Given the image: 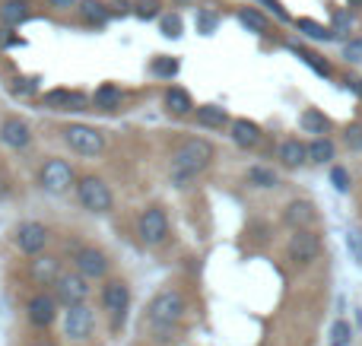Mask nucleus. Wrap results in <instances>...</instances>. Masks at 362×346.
Wrapping results in <instances>:
<instances>
[{
    "label": "nucleus",
    "instance_id": "obj_1",
    "mask_svg": "<svg viewBox=\"0 0 362 346\" xmlns=\"http://www.w3.org/2000/svg\"><path fill=\"white\" fill-rule=\"evenodd\" d=\"M210 162H213V143L210 140L187 137L185 143H178V150L172 153V184L187 188V181L197 178Z\"/></svg>",
    "mask_w": 362,
    "mask_h": 346
},
{
    "label": "nucleus",
    "instance_id": "obj_35",
    "mask_svg": "<svg viewBox=\"0 0 362 346\" xmlns=\"http://www.w3.org/2000/svg\"><path fill=\"white\" fill-rule=\"evenodd\" d=\"M331 184L344 194V191H350V172L344 169V165H334L331 169Z\"/></svg>",
    "mask_w": 362,
    "mask_h": 346
},
{
    "label": "nucleus",
    "instance_id": "obj_25",
    "mask_svg": "<svg viewBox=\"0 0 362 346\" xmlns=\"http://www.w3.org/2000/svg\"><path fill=\"white\" fill-rule=\"evenodd\" d=\"M299 124H302V131H308V133H327V131H331V121H327L325 114L318 112V108H308V112H302Z\"/></svg>",
    "mask_w": 362,
    "mask_h": 346
},
{
    "label": "nucleus",
    "instance_id": "obj_37",
    "mask_svg": "<svg viewBox=\"0 0 362 346\" xmlns=\"http://www.w3.org/2000/svg\"><path fill=\"white\" fill-rule=\"evenodd\" d=\"M216 13H210V10H200L197 13V29L204 32V35H213V29H216Z\"/></svg>",
    "mask_w": 362,
    "mask_h": 346
},
{
    "label": "nucleus",
    "instance_id": "obj_19",
    "mask_svg": "<svg viewBox=\"0 0 362 346\" xmlns=\"http://www.w3.org/2000/svg\"><path fill=\"white\" fill-rule=\"evenodd\" d=\"M80 19L89 25H105L108 19H112V6L102 4V0H80Z\"/></svg>",
    "mask_w": 362,
    "mask_h": 346
},
{
    "label": "nucleus",
    "instance_id": "obj_11",
    "mask_svg": "<svg viewBox=\"0 0 362 346\" xmlns=\"http://www.w3.org/2000/svg\"><path fill=\"white\" fill-rule=\"evenodd\" d=\"M74 261H76V273L86 280H102L108 273V258L99 248H80L74 254Z\"/></svg>",
    "mask_w": 362,
    "mask_h": 346
},
{
    "label": "nucleus",
    "instance_id": "obj_6",
    "mask_svg": "<svg viewBox=\"0 0 362 346\" xmlns=\"http://www.w3.org/2000/svg\"><path fill=\"white\" fill-rule=\"evenodd\" d=\"M286 254L296 267H308L312 261H318V254H321V235L312 232V229H299V232H293V239H289Z\"/></svg>",
    "mask_w": 362,
    "mask_h": 346
},
{
    "label": "nucleus",
    "instance_id": "obj_31",
    "mask_svg": "<svg viewBox=\"0 0 362 346\" xmlns=\"http://www.w3.org/2000/svg\"><path fill=\"white\" fill-rule=\"evenodd\" d=\"M331 340H334V346H346L353 340V328L344 321V318H337L334 321V328H331Z\"/></svg>",
    "mask_w": 362,
    "mask_h": 346
},
{
    "label": "nucleus",
    "instance_id": "obj_4",
    "mask_svg": "<svg viewBox=\"0 0 362 346\" xmlns=\"http://www.w3.org/2000/svg\"><path fill=\"white\" fill-rule=\"evenodd\" d=\"M137 235L146 248H159L165 239H169V216H165L163 207H146L140 213L137 222Z\"/></svg>",
    "mask_w": 362,
    "mask_h": 346
},
{
    "label": "nucleus",
    "instance_id": "obj_24",
    "mask_svg": "<svg viewBox=\"0 0 362 346\" xmlns=\"http://www.w3.org/2000/svg\"><path fill=\"white\" fill-rule=\"evenodd\" d=\"M197 124L223 127V124H229V114H226V108H219V105H200L197 108Z\"/></svg>",
    "mask_w": 362,
    "mask_h": 346
},
{
    "label": "nucleus",
    "instance_id": "obj_30",
    "mask_svg": "<svg viewBox=\"0 0 362 346\" xmlns=\"http://www.w3.org/2000/svg\"><path fill=\"white\" fill-rule=\"evenodd\" d=\"M159 13H163L159 0H137V4H134V16H140V19H156Z\"/></svg>",
    "mask_w": 362,
    "mask_h": 346
},
{
    "label": "nucleus",
    "instance_id": "obj_36",
    "mask_svg": "<svg viewBox=\"0 0 362 346\" xmlns=\"http://www.w3.org/2000/svg\"><path fill=\"white\" fill-rule=\"evenodd\" d=\"M344 143L350 146L353 153H362V127H359V124H350V127H346V131H344Z\"/></svg>",
    "mask_w": 362,
    "mask_h": 346
},
{
    "label": "nucleus",
    "instance_id": "obj_42",
    "mask_svg": "<svg viewBox=\"0 0 362 346\" xmlns=\"http://www.w3.org/2000/svg\"><path fill=\"white\" fill-rule=\"evenodd\" d=\"M131 10V0H118V4H112V16H127Z\"/></svg>",
    "mask_w": 362,
    "mask_h": 346
},
{
    "label": "nucleus",
    "instance_id": "obj_39",
    "mask_svg": "<svg viewBox=\"0 0 362 346\" xmlns=\"http://www.w3.org/2000/svg\"><path fill=\"white\" fill-rule=\"evenodd\" d=\"M13 93H16V95H32V93H35V80L16 76V80H13Z\"/></svg>",
    "mask_w": 362,
    "mask_h": 346
},
{
    "label": "nucleus",
    "instance_id": "obj_45",
    "mask_svg": "<svg viewBox=\"0 0 362 346\" xmlns=\"http://www.w3.org/2000/svg\"><path fill=\"white\" fill-rule=\"evenodd\" d=\"M0 44H23L16 35H10V32H0Z\"/></svg>",
    "mask_w": 362,
    "mask_h": 346
},
{
    "label": "nucleus",
    "instance_id": "obj_34",
    "mask_svg": "<svg viewBox=\"0 0 362 346\" xmlns=\"http://www.w3.org/2000/svg\"><path fill=\"white\" fill-rule=\"evenodd\" d=\"M159 29H163L165 38H178L181 35V16H178V13H169V16H163Z\"/></svg>",
    "mask_w": 362,
    "mask_h": 346
},
{
    "label": "nucleus",
    "instance_id": "obj_8",
    "mask_svg": "<svg viewBox=\"0 0 362 346\" xmlns=\"http://www.w3.org/2000/svg\"><path fill=\"white\" fill-rule=\"evenodd\" d=\"M38 181H42V188L51 191V194H64V191L74 184V169H70V162H64V159H48V162L42 165Z\"/></svg>",
    "mask_w": 362,
    "mask_h": 346
},
{
    "label": "nucleus",
    "instance_id": "obj_32",
    "mask_svg": "<svg viewBox=\"0 0 362 346\" xmlns=\"http://www.w3.org/2000/svg\"><path fill=\"white\" fill-rule=\"evenodd\" d=\"M293 51L302 57V61L308 64V67H315V70H318L321 76H331V64H327V61H321L318 54H312V51H302V48H293Z\"/></svg>",
    "mask_w": 362,
    "mask_h": 346
},
{
    "label": "nucleus",
    "instance_id": "obj_46",
    "mask_svg": "<svg viewBox=\"0 0 362 346\" xmlns=\"http://www.w3.org/2000/svg\"><path fill=\"white\" fill-rule=\"evenodd\" d=\"M350 86H353V89H356V93L362 95V80H350Z\"/></svg>",
    "mask_w": 362,
    "mask_h": 346
},
{
    "label": "nucleus",
    "instance_id": "obj_27",
    "mask_svg": "<svg viewBox=\"0 0 362 346\" xmlns=\"http://www.w3.org/2000/svg\"><path fill=\"white\" fill-rule=\"evenodd\" d=\"M248 181L255 184V188H276V184H280V178H276L274 169H264V165H251V169H248Z\"/></svg>",
    "mask_w": 362,
    "mask_h": 346
},
{
    "label": "nucleus",
    "instance_id": "obj_44",
    "mask_svg": "<svg viewBox=\"0 0 362 346\" xmlns=\"http://www.w3.org/2000/svg\"><path fill=\"white\" fill-rule=\"evenodd\" d=\"M54 10H70V6H80V0H48Z\"/></svg>",
    "mask_w": 362,
    "mask_h": 346
},
{
    "label": "nucleus",
    "instance_id": "obj_14",
    "mask_svg": "<svg viewBox=\"0 0 362 346\" xmlns=\"http://www.w3.org/2000/svg\"><path fill=\"white\" fill-rule=\"evenodd\" d=\"M54 299L45 296V292H38V296L29 299V321L35 324V328H48L51 321H54Z\"/></svg>",
    "mask_w": 362,
    "mask_h": 346
},
{
    "label": "nucleus",
    "instance_id": "obj_33",
    "mask_svg": "<svg viewBox=\"0 0 362 346\" xmlns=\"http://www.w3.org/2000/svg\"><path fill=\"white\" fill-rule=\"evenodd\" d=\"M153 73L156 76H175L178 73V61L175 57H156V61H153Z\"/></svg>",
    "mask_w": 362,
    "mask_h": 346
},
{
    "label": "nucleus",
    "instance_id": "obj_20",
    "mask_svg": "<svg viewBox=\"0 0 362 346\" xmlns=\"http://www.w3.org/2000/svg\"><path fill=\"white\" fill-rule=\"evenodd\" d=\"M276 156H280L283 165H289V169H299L302 162H308V146L302 143V140H283L280 150H276Z\"/></svg>",
    "mask_w": 362,
    "mask_h": 346
},
{
    "label": "nucleus",
    "instance_id": "obj_9",
    "mask_svg": "<svg viewBox=\"0 0 362 346\" xmlns=\"http://www.w3.org/2000/svg\"><path fill=\"white\" fill-rule=\"evenodd\" d=\"M102 305H105V311L115 318V328H118V324L124 321L127 305H131V290H127V283L108 280V283L102 286Z\"/></svg>",
    "mask_w": 362,
    "mask_h": 346
},
{
    "label": "nucleus",
    "instance_id": "obj_5",
    "mask_svg": "<svg viewBox=\"0 0 362 346\" xmlns=\"http://www.w3.org/2000/svg\"><path fill=\"white\" fill-rule=\"evenodd\" d=\"M64 140H67V146L74 153H80V156H99V153L105 150V133L89 127V124L64 127Z\"/></svg>",
    "mask_w": 362,
    "mask_h": 346
},
{
    "label": "nucleus",
    "instance_id": "obj_26",
    "mask_svg": "<svg viewBox=\"0 0 362 346\" xmlns=\"http://www.w3.org/2000/svg\"><path fill=\"white\" fill-rule=\"evenodd\" d=\"M334 143L327 137H318V140H312L308 143V162H318V165H325V162H331L334 159Z\"/></svg>",
    "mask_w": 362,
    "mask_h": 346
},
{
    "label": "nucleus",
    "instance_id": "obj_7",
    "mask_svg": "<svg viewBox=\"0 0 362 346\" xmlns=\"http://www.w3.org/2000/svg\"><path fill=\"white\" fill-rule=\"evenodd\" d=\"M86 296H89V286H86V277H80V273H64L54 283V299L64 309L86 305Z\"/></svg>",
    "mask_w": 362,
    "mask_h": 346
},
{
    "label": "nucleus",
    "instance_id": "obj_18",
    "mask_svg": "<svg viewBox=\"0 0 362 346\" xmlns=\"http://www.w3.org/2000/svg\"><path fill=\"white\" fill-rule=\"evenodd\" d=\"M232 140H235V146H242V150H251V146L261 143V127L248 118H235L232 121Z\"/></svg>",
    "mask_w": 362,
    "mask_h": 346
},
{
    "label": "nucleus",
    "instance_id": "obj_3",
    "mask_svg": "<svg viewBox=\"0 0 362 346\" xmlns=\"http://www.w3.org/2000/svg\"><path fill=\"white\" fill-rule=\"evenodd\" d=\"M76 197H80L83 210H89V213H108L112 210V191H108V184L102 181V178L95 175H86L76 181Z\"/></svg>",
    "mask_w": 362,
    "mask_h": 346
},
{
    "label": "nucleus",
    "instance_id": "obj_28",
    "mask_svg": "<svg viewBox=\"0 0 362 346\" xmlns=\"http://www.w3.org/2000/svg\"><path fill=\"white\" fill-rule=\"evenodd\" d=\"M238 19H242V25H248L251 32H267V16H264L261 10H255V6L238 10Z\"/></svg>",
    "mask_w": 362,
    "mask_h": 346
},
{
    "label": "nucleus",
    "instance_id": "obj_15",
    "mask_svg": "<svg viewBox=\"0 0 362 346\" xmlns=\"http://www.w3.org/2000/svg\"><path fill=\"white\" fill-rule=\"evenodd\" d=\"M45 105H51L54 112H83L86 108V95L70 93V89H54L45 95Z\"/></svg>",
    "mask_w": 362,
    "mask_h": 346
},
{
    "label": "nucleus",
    "instance_id": "obj_13",
    "mask_svg": "<svg viewBox=\"0 0 362 346\" xmlns=\"http://www.w3.org/2000/svg\"><path fill=\"white\" fill-rule=\"evenodd\" d=\"M0 140H4L10 150H25L29 146V140H32V131H29V124H25L23 118H6L4 124H0Z\"/></svg>",
    "mask_w": 362,
    "mask_h": 346
},
{
    "label": "nucleus",
    "instance_id": "obj_40",
    "mask_svg": "<svg viewBox=\"0 0 362 346\" xmlns=\"http://www.w3.org/2000/svg\"><path fill=\"white\" fill-rule=\"evenodd\" d=\"M346 61H362V38H353L346 44Z\"/></svg>",
    "mask_w": 362,
    "mask_h": 346
},
{
    "label": "nucleus",
    "instance_id": "obj_2",
    "mask_svg": "<svg viewBox=\"0 0 362 346\" xmlns=\"http://www.w3.org/2000/svg\"><path fill=\"white\" fill-rule=\"evenodd\" d=\"M181 315H185V296L178 290H163L159 296H153L150 309H146V321L159 334V340H169L172 328L181 321Z\"/></svg>",
    "mask_w": 362,
    "mask_h": 346
},
{
    "label": "nucleus",
    "instance_id": "obj_41",
    "mask_svg": "<svg viewBox=\"0 0 362 346\" xmlns=\"http://www.w3.org/2000/svg\"><path fill=\"white\" fill-rule=\"evenodd\" d=\"M350 23H353L350 13H334V32H340V35H344L346 25H350Z\"/></svg>",
    "mask_w": 362,
    "mask_h": 346
},
{
    "label": "nucleus",
    "instance_id": "obj_17",
    "mask_svg": "<svg viewBox=\"0 0 362 346\" xmlns=\"http://www.w3.org/2000/svg\"><path fill=\"white\" fill-rule=\"evenodd\" d=\"M283 220H286V226H293L296 232L299 229H308L315 222V203L308 201H293L286 207V213H283Z\"/></svg>",
    "mask_w": 362,
    "mask_h": 346
},
{
    "label": "nucleus",
    "instance_id": "obj_47",
    "mask_svg": "<svg viewBox=\"0 0 362 346\" xmlns=\"http://www.w3.org/2000/svg\"><path fill=\"white\" fill-rule=\"evenodd\" d=\"M32 346H54V343H51V340H45V337H42V340H35Z\"/></svg>",
    "mask_w": 362,
    "mask_h": 346
},
{
    "label": "nucleus",
    "instance_id": "obj_43",
    "mask_svg": "<svg viewBox=\"0 0 362 346\" xmlns=\"http://www.w3.org/2000/svg\"><path fill=\"white\" fill-rule=\"evenodd\" d=\"M261 4L267 6V10H274L280 19H289V16H286V10H283V6H280V0H261Z\"/></svg>",
    "mask_w": 362,
    "mask_h": 346
},
{
    "label": "nucleus",
    "instance_id": "obj_10",
    "mask_svg": "<svg viewBox=\"0 0 362 346\" xmlns=\"http://www.w3.org/2000/svg\"><path fill=\"white\" fill-rule=\"evenodd\" d=\"M93 324H95V315L89 305H76V309H67V318H64V334L70 340H86L93 334Z\"/></svg>",
    "mask_w": 362,
    "mask_h": 346
},
{
    "label": "nucleus",
    "instance_id": "obj_21",
    "mask_svg": "<svg viewBox=\"0 0 362 346\" xmlns=\"http://www.w3.org/2000/svg\"><path fill=\"white\" fill-rule=\"evenodd\" d=\"M93 105L102 108V112H115V108L121 105V89L112 86V83L99 86V89H95V95H93Z\"/></svg>",
    "mask_w": 362,
    "mask_h": 346
},
{
    "label": "nucleus",
    "instance_id": "obj_29",
    "mask_svg": "<svg viewBox=\"0 0 362 346\" xmlns=\"http://www.w3.org/2000/svg\"><path fill=\"white\" fill-rule=\"evenodd\" d=\"M299 29L305 32L308 38H318V42H327V38H334V29H327V25L315 23V19H299Z\"/></svg>",
    "mask_w": 362,
    "mask_h": 346
},
{
    "label": "nucleus",
    "instance_id": "obj_16",
    "mask_svg": "<svg viewBox=\"0 0 362 346\" xmlns=\"http://www.w3.org/2000/svg\"><path fill=\"white\" fill-rule=\"evenodd\" d=\"M61 261L57 258H35L32 261V280H35L38 286H54L57 280H61Z\"/></svg>",
    "mask_w": 362,
    "mask_h": 346
},
{
    "label": "nucleus",
    "instance_id": "obj_12",
    "mask_svg": "<svg viewBox=\"0 0 362 346\" xmlns=\"http://www.w3.org/2000/svg\"><path fill=\"white\" fill-rule=\"evenodd\" d=\"M45 241H48V229L42 222H23L16 229V248L23 254H38L45 248Z\"/></svg>",
    "mask_w": 362,
    "mask_h": 346
},
{
    "label": "nucleus",
    "instance_id": "obj_23",
    "mask_svg": "<svg viewBox=\"0 0 362 346\" xmlns=\"http://www.w3.org/2000/svg\"><path fill=\"white\" fill-rule=\"evenodd\" d=\"M165 108H169L172 114H191L194 112V102H191V95H187L185 89L172 86L169 93H165Z\"/></svg>",
    "mask_w": 362,
    "mask_h": 346
},
{
    "label": "nucleus",
    "instance_id": "obj_22",
    "mask_svg": "<svg viewBox=\"0 0 362 346\" xmlns=\"http://www.w3.org/2000/svg\"><path fill=\"white\" fill-rule=\"evenodd\" d=\"M0 19H4L6 25H19L29 19V6H25V0H6V4H0Z\"/></svg>",
    "mask_w": 362,
    "mask_h": 346
},
{
    "label": "nucleus",
    "instance_id": "obj_38",
    "mask_svg": "<svg viewBox=\"0 0 362 346\" xmlns=\"http://www.w3.org/2000/svg\"><path fill=\"white\" fill-rule=\"evenodd\" d=\"M346 248H350V254L362 264V232L359 229H350V232H346Z\"/></svg>",
    "mask_w": 362,
    "mask_h": 346
}]
</instances>
